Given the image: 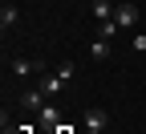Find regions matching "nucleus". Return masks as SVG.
<instances>
[{
    "mask_svg": "<svg viewBox=\"0 0 146 134\" xmlns=\"http://www.w3.org/2000/svg\"><path fill=\"white\" fill-rule=\"evenodd\" d=\"M73 77H77V69H73V61H61L57 69H53L49 73V77H41V93H45V98H53V93H61Z\"/></svg>",
    "mask_w": 146,
    "mask_h": 134,
    "instance_id": "f257e3e1",
    "label": "nucleus"
},
{
    "mask_svg": "<svg viewBox=\"0 0 146 134\" xmlns=\"http://www.w3.org/2000/svg\"><path fill=\"white\" fill-rule=\"evenodd\" d=\"M114 25L118 29H134L138 25V4H126V0H122V4L114 8Z\"/></svg>",
    "mask_w": 146,
    "mask_h": 134,
    "instance_id": "f03ea898",
    "label": "nucleus"
},
{
    "mask_svg": "<svg viewBox=\"0 0 146 134\" xmlns=\"http://www.w3.org/2000/svg\"><path fill=\"white\" fill-rule=\"evenodd\" d=\"M12 73L16 77H29V73H45L41 61H29V57H12Z\"/></svg>",
    "mask_w": 146,
    "mask_h": 134,
    "instance_id": "7ed1b4c3",
    "label": "nucleus"
},
{
    "mask_svg": "<svg viewBox=\"0 0 146 134\" xmlns=\"http://www.w3.org/2000/svg\"><path fill=\"white\" fill-rule=\"evenodd\" d=\"M41 126L45 130H61L65 122H61V110L57 106H41Z\"/></svg>",
    "mask_w": 146,
    "mask_h": 134,
    "instance_id": "20e7f679",
    "label": "nucleus"
},
{
    "mask_svg": "<svg viewBox=\"0 0 146 134\" xmlns=\"http://www.w3.org/2000/svg\"><path fill=\"white\" fill-rule=\"evenodd\" d=\"M106 122H110V118H106V110H98V106H89V110H85V130H106Z\"/></svg>",
    "mask_w": 146,
    "mask_h": 134,
    "instance_id": "39448f33",
    "label": "nucleus"
},
{
    "mask_svg": "<svg viewBox=\"0 0 146 134\" xmlns=\"http://www.w3.org/2000/svg\"><path fill=\"white\" fill-rule=\"evenodd\" d=\"M114 8H118L114 0H94V16H98L102 25H106V21H114Z\"/></svg>",
    "mask_w": 146,
    "mask_h": 134,
    "instance_id": "423d86ee",
    "label": "nucleus"
},
{
    "mask_svg": "<svg viewBox=\"0 0 146 134\" xmlns=\"http://www.w3.org/2000/svg\"><path fill=\"white\" fill-rule=\"evenodd\" d=\"M89 53H94V61H110V37H98L89 45Z\"/></svg>",
    "mask_w": 146,
    "mask_h": 134,
    "instance_id": "0eeeda50",
    "label": "nucleus"
},
{
    "mask_svg": "<svg viewBox=\"0 0 146 134\" xmlns=\"http://www.w3.org/2000/svg\"><path fill=\"white\" fill-rule=\"evenodd\" d=\"M16 21H21V12H16V4H4V8H0V25H4V33L16 25Z\"/></svg>",
    "mask_w": 146,
    "mask_h": 134,
    "instance_id": "6e6552de",
    "label": "nucleus"
},
{
    "mask_svg": "<svg viewBox=\"0 0 146 134\" xmlns=\"http://www.w3.org/2000/svg\"><path fill=\"white\" fill-rule=\"evenodd\" d=\"M41 98H45L41 89H29V93H21V106H25V110H41V106H45Z\"/></svg>",
    "mask_w": 146,
    "mask_h": 134,
    "instance_id": "1a4fd4ad",
    "label": "nucleus"
},
{
    "mask_svg": "<svg viewBox=\"0 0 146 134\" xmlns=\"http://www.w3.org/2000/svg\"><path fill=\"white\" fill-rule=\"evenodd\" d=\"M114 33H118V25H114V21H106V25L98 29V37H110V41H114Z\"/></svg>",
    "mask_w": 146,
    "mask_h": 134,
    "instance_id": "9d476101",
    "label": "nucleus"
},
{
    "mask_svg": "<svg viewBox=\"0 0 146 134\" xmlns=\"http://www.w3.org/2000/svg\"><path fill=\"white\" fill-rule=\"evenodd\" d=\"M142 49H146V33H138V37H134V53H142Z\"/></svg>",
    "mask_w": 146,
    "mask_h": 134,
    "instance_id": "9b49d317",
    "label": "nucleus"
},
{
    "mask_svg": "<svg viewBox=\"0 0 146 134\" xmlns=\"http://www.w3.org/2000/svg\"><path fill=\"white\" fill-rule=\"evenodd\" d=\"M21 134H29V126H21Z\"/></svg>",
    "mask_w": 146,
    "mask_h": 134,
    "instance_id": "f8f14e48",
    "label": "nucleus"
}]
</instances>
